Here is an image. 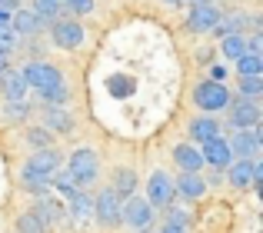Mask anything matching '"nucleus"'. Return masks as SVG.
I'll return each instance as SVG.
<instances>
[{"label":"nucleus","mask_w":263,"mask_h":233,"mask_svg":"<svg viewBox=\"0 0 263 233\" xmlns=\"http://www.w3.org/2000/svg\"><path fill=\"white\" fill-rule=\"evenodd\" d=\"M203 163H210V167L217 170H227L233 163V153H230V143L223 140V137H213V140L203 143Z\"/></svg>","instance_id":"obj_12"},{"label":"nucleus","mask_w":263,"mask_h":233,"mask_svg":"<svg viewBox=\"0 0 263 233\" xmlns=\"http://www.w3.org/2000/svg\"><path fill=\"white\" fill-rule=\"evenodd\" d=\"M64 7H70L73 13H90L93 10V0H64Z\"/></svg>","instance_id":"obj_35"},{"label":"nucleus","mask_w":263,"mask_h":233,"mask_svg":"<svg viewBox=\"0 0 263 233\" xmlns=\"http://www.w3.org/2000/svg\"><path fill=\"white\" fill-rule=\"evenodd\" d=\"M227 143H230V153H237V160H250V157H257V150H260V133H257V127L237 130L233 140H227Z\"/></svg>","instance_id":"obj_11"},{"label":"nucleus","mask_w":263,"mask_h":233,"mask_svg":"<svg viewBox=\"0 0 263 233\" xmlns=\"http://www.w3.org/2000/svg\"><path fill=\"white\" fill-rule=\"evenodd\" d=\"M30 113V104L27 100H10V107H7V116L10 120H20V116H27Z\"/></svg>","instance_id":"obj_33"},{"label":"nucleus","mask_w":263,"mask_h":233,"mask_svg":"<svg viewBox=\"0 0 263 233\" xmlns=\"http://www.w3.org/2000/svg\"><path fill=\"white\" fill-rule=\"evenodd\" d=\"M30 213L37 217V220L44 223V227H47V223H57V220H60V213H64V207H60L57 200H50V197H40V200L33 203V210H30Z\"/></svg>","instance_id":"obj_20"},{"label":"nucleus","mask_w":263,"mask_h":233,"mask_svg":"<svg viewBox=\"0 0 263 233\" xmlns=\"http://www.w3.org/2000/svg\"><path fill=\"white\" fill-rule=\"evenodd\" d=\"M50 130L47 127H33V130H27V143H30V147H37V150H47L50 147Z\"/></svg>","instance_id":"obj_30"},{"label":"nucleus","mask_w":263,"mask_h":233,"mask_svg":"<svg viewBox=\"0 0 263 233\" xmlns=\"http://www.w3.org/2000/svg\"><path fill=\"white\" fill-rule=\"evenodd\" d=\"M174 197H177L174 180H170L163 170H154L150 180H147V203H150V207H170Z\"/></svg>","instance_id":"obj_7"},{"label":"nucleus","mask_w":263,"mask_h":233,"mask_svg":"<svg viewBox=\"0 0 263 233\" xmlns=\"http://www.w3.org/2000/svg\"><path fill=\"white\" fill-rule=\"evenodd\" d=\"M120 223H130L137 230L150 227L154 223V207L147 200H140V197H127V203L120 207Z\"/></svg>","instance_id":"obj_9"},{"label":"nucleus","mask_w":263,"mask_h":233,"mask_svg":"<svg viewBox=\"0 0 263 233\" xmlns=\"http://www.w3.org/2000/svg\"><path fill=\"white\" fill-rule=\"evenodd\" d=\"M37 93L44 97L47 107H60V104L67 100V87H64V84H60V87H47V90H37Z\"/></svg>","instance_id":"obj_31"},{"label":"nucleus","mask_w":263,"mask_h":233,"mask_svg":"<svg viewBox=\"0 0 263 233\" xmlns=\"http://www.w3.org/2000/svg\"><path fill=\"white\" fill-rule=\"evenodd\" d=\"M230 123H233V130H250V127H257V123H260V107H257V100L240 97L237 104L230 107Z\"/></svg>","instance_id":"obj_10"},{"label":"nucleus","mask_w":263,"mask_h":233,"mask_svg":"<svg viewBox=\"0 0 263 233\" xmlns=\"http://www.w3.org/2000/svg\"><path fill=\"white\" fill-rule=\"evenodd\" d=\"M120 207H123V197L117 193V190H103L93 203L97 223H100V227H117V223H120Z\"/></svg>","instance_id":"obj_6"},{"label":"nucleus","mask_w":263,"mask_h":233,"mask_svg":"<svg viewBox=\"0 0 263 233\" xmlns=\"http://www.w3.org/2000/svg\"><path fill=\"white\" fill-rule=\"evenodd\" d=\"M17 230H20V233H44L47 227H44V223H40L33 213H24V217H17Z\"/></svg>","instance_id":"obj_32"},{"label":"nucleus","mask_w":263,"mask_h":233,"mask_svg":"<svg viewBox=\"0 0 263 233\" xmlns=\"http://www.w3.org/2000/svg\"><path fill=\"white\" fill-rule=\"evenodd\" d=\"M50 37L60 50H77L84 44V27H80V20H53Z\"/></svg>","instance_id":"obj_8"},{"label":"nucleus","mask_w":263,"mask_h":233,"mask_svg":"<svg viewBox=\"0 0 263 233\" xmlns=\"http://www.w3.org/2000/svg\"><path fill=\"white\" fill-rule=\"evenodd\" d=\"M174 160H177V167L183 170V173H200V167H203V153H200L197 147H190V143L174 147Z\"/></svg>","instance_id":"obj_13"},{"label":"nucleus","mask_w":263,"mask_h":233,"mask_svg":"<svg viewBox=\"0 0 263 233\" xmlns=\"http://www.w3.org/2000/svg\"><path fill=\"white\" fill-rule=\"evenodd\" d=\"M57 187H60V190H64V193H77V190H80V187H77V183H73V177H70V173H67V170H64V173H60V177H57Z\"/></svg>","instance_id":"obj_34"},{"label":"nucleus","mask_w":263,"mask_h":233,"mask_svg":"<svg viewBox=\"0 0 263 233\" xmlns=\"http://www.w3.org/2000/svg\"><path fill=\"white\" fill-rule=\"evenodd\" d=\"M213 137H220V123L213 120L210 113H203V116H197V120H190V140L206 143V140H213Z\"/></svg>","instance_id":"obj_15"},{"label":"nucleus","mask_w":263,"mask_h":233,"mask_svg":"<svg viewBox=\"0 0 263 233\" xmlns=\"http://www.w3.org/2000/svg\"><path fill=\"white\" fill-rule=\"evenodd\" d=\"M193 104L203 113H217V110H223V107H230V90H227L220 80H203V84H197V90H193Z\"/></svg>","instance_id":"obj_2"},{"label":"nucleus","mask_w":263,"mask_h":233,"mask_svg":"<svg viewBox=\"0 0 263 233\" xmlns=\"http://www.w3.org/2000/svg\"><path fill=\"white\" fill-rule=\"evenodd\" d=\"M240 77H263V53H243L233 60Z\"/></svg>","instance_id":"obj_21"},{"label":"nucleus","mask_w":263,"mask_h":233,"mask_svg":"<svg viewBox=\"0 0 263 233\" xmlns=\"http://www.w3.org/2000/svg\"><path fill=\"white\" fill-rule=\"evenodd\" d=\"M47 20L44 17H37L33 10H13V30L17 33H24V37H33V33H40V27H44Z\"/></svg>","instance_id":"obj_16"},{"label":"nucleus","mask_w":263,"mask_h":233,"mask_svg":"<svg viewBox=\"0 0 263 233\" xmlns=\"http://www.w3.org/2000/svg\"><path fill=\"white\" fill-rule=\"evenodd\" d=\"M174 190H177L180 197H186V200H200V197L206 193V183L200 180V173H183L174 183Z\"/></svg>","instance_id":"obj_19"},{"label":"nucleus","mask_w":263,"mask_h":233,"mask_svg":"<svg viewBox=\"0 0 263 233\" xmlns=\"http://www.w3.org/2000/svg\"><path fill=\"white\" fill-rule=\"evenodd\" d=\"M160 233H186V217L180 213V210H170L167 220H163V227H160Z\"/></svg>","instance_id":"obj_29"},{"label":"nucleus","mask_w":263,"mask_h":233,"mask_svg":"<svg viewBox=\"0 0 263 233\" xmlns=\"http://www.w3.org/2000/svg\"><path fill=\"white\" fill-rule=\"evenodd\" d=\"M44 123L50 133H70L73 130V116L64 110V107H47L44 110Z\"/></svg>","instance_id":"obj_17"},{"label":"nucleus","mask_w":263,"mask_h":233,"mask_svg":"<svg viewBox=\"0 0 263 233\" xmlns=\"http://www.w3.org/2000/svg\"><path fill=\"white\" fill-rule=\"evenodd\" d=\"M217 20H220L217 4H210V0H193V4H190V17H186V27H190L193 33H210L213 27H217Z\"/></svg>","instance_id":"obj_5"},{"label":"nucleus","mask_w":263,"mask_h":233,"mask_svg":"<svg viewBox=\"0 0 263 233\" xmlns=\"http://www.w3.org/2000/svg\"><path fill=\"white\" fill-rule=\"evenodd\" d=\"M167 4H170V7H180V4H186V0H167Z\"/></svg>","instance_id":"obj_38"},{"label":"nucleus","mask_w":263,"mask_h":233,"mask_svg":"<svg viewBox=\"0 0 263 233\" xmlns=\"http://www.w3.org/2000/svg\"><path fill=\"white\" fill-rule=\"evenodd\" d=\"M67 173L73 177L77 187H80V183H90V180H97V173H100V160H97L93 150L80 147V150H73L70 160H67Z\"/></svg>","instance_id":"obj_3"},{"label":"nucleus","mask_w":263,"mask_h":233,"mask_svg":"<svg viewBox=\"0 0 263 233\" xmlns=\"http://www.w3.org/2000/svg\"><path fill=\"white\" fill-rule=\"evenodd\" d=\"M110 90H114V93H127V84H123V77H114V84H110Z\"/></svg>","instance_id":"obj_36"},{"label":"nucleus","mask_w":263,"mask_h":233,"mask_svg":"<svg viewBox=\"0 0 263 233\" xmlns=\"http://www.w3.org/2000/svg\"><path fill=\"white\" fill-rule=\"evenodd\" d=\"M20 77H24L27 87H33V90H47V87H60L64 84V73H60L53 64H44V60L27 64L24 70H20Z\"/></svg>","instance_id":"obj_4"},{"label":"nucleus","mask_w":263,"mask_h":233,"mask_svg":"<svg viewBox=\"0 0 263 233\" xmlns=\"http://www.w3.org/2000/svg\"><path fill=\"white\" fill-rule=\"evenodd\" d=\"M110 190H117L120 197H134V190H137V173L134 170H127V167H120L114 173V187Z\"/></svg>","instance_id":"obj_22"},{"label":"nucleus","mask_w":263,"mask_h":233,"mask_svg":"<svg viewBox=\"0 0 263 233\" xmlns=\"http://www.w3.org/2000/svg\"><path fill=\"white\" fill-rule=\"evenodd\" d=\"M60 160H64V157H60L53 147L37 150V153L24 163V187L30 190V193H37V197L47 193V190H50V180L60 173Z\"/></svg>","instance_id":"obj_1"},{"label":"nucleus","mask_w":263,"mask_h":233,"mask_svg":"<svg viewBox=\"0 0 263 233\" xmlns=\"http://www.w3.org/2000/svg\"><path fill=\"white\" fill-rule=\"evenodd\" d=\"M230 183L237 190H247V187H253L257 183V173H253V160H237V163H230Z\"/></svg>","instance_id":"obj_18"},{"label":"nucleus","mask_w":263,"mask_h":233,"mask_svg":"<svg viewBox=\"0 0 263 233\" xmlns=\"http://www.w3.org/2000/svg\"><path fill=\"white\" fill-rule=\"evenodd\" d=\"M220 53H223L227 60H237L247 53V37L243 33H230V37H223V44H220Z\"/></svg>","instance_id":"obj_24"},{"label":"nucleus","mask_w":263,"mask_h":233,"mask_svg":"<svg viewBox=\"0 0 263 233\" xmlns=\"http://www.w3.org/2000/svg\"><path fill=\"white\" fill-rule=\"evenodd\" d=\"M237 90L243 93V97H250V100H257L260 93H263V77H240V84H237Z\"/></svg>","instance_id":"obj_27"},{"label":"nucleus","mask_w":263,"mask_h":233,"mask_svg":"<svg viewBox=\"0 0 263 233\" xmlns=\"http://www.w3.org/2000/svg\"><path fill=\"white\" fill-rule=\"evenodd\" d=\"M60 7H64V0H33V13L44 20H53L60 13Z\"/></svg>","instance_id":"obj_26"},{"label":"nucleus","mask_w":263,"mask_h":233,"mask_svg":"<svg viewBox=\"0 0 263 233\" xmlns=\"http://www.w3.org/2000/svg\"><path fill=\"white\" fill-rule=\"evenodd\" d=\"M243 13H233V17H220L217 27H213V33H220V37H230V33H243Z\"/></svg>","instance_id":"obj_25"},{"label":"nucleus","mask_w":263,"mask_h":233,"mask_svg":"<svg viewBox=\"0 0 263 233\" xmlns=\"http://www.w3.org/2000/svg\"><path fill=\"white\" fill-rule=\"evenodd\" d=\"M13 47H17V30L10 24H0V57H10Z\"/></svg>","instance_id":"obj_28"},{"label":"nucleus","mask_w":263,"mask_h":233,"mask_svg":"<svg viewBox=\"0 0 263 233\" xmlns=\"http://www.w3.org/2000/svg\"><path fill=\"white\" fill-rule=\"evenodd\" d=\"M27 90H30V87H27V80L20 77L17 70H4L0 73V93H4L7 100H24Z\"/></svg>","instance_id":"obj_14"},{"label":"nucleus","mask_w":263,"mask_h":233,"mask_svg":"<svg viewBox=\"0 0 263 233\" xmlns=\"http://www.w3.org/2000/svg\"><path fill=\"white\" fill-rule=\"evenodd\" d=\"M90 213H93V200H90L87 193H80V190H77V193H70V217H73V220L84 223Z\"/></svg>","instance_id":"obj_23"},{"label":"nucleus","mask_w":263,"mask_h":233,"mask_svg":"<svg viewBox=\"0 0 263 233\" xmlns=\"http://www.w3.org/2000/svg\"><path fill=\"white\" fill-rule=\"evenodd\" d=\"M20 0H0V7H4V10H20Z\"/></svg>","instance_id":"obj_37"}]
</instances>
